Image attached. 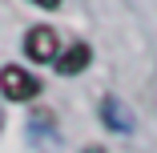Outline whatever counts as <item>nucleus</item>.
I'll return each instance as SVG.
<instances>
[{
    "instance_id": "5",
    "label": "nucleus",
    "mask_w": 157,
    "mask_h": 153,
    "mask_svg": "<svg viewBox=\"0 0 157 153\" xmlns=\"http://www.w3.org/2000/svg\"><path fill=\"white\" fill-rule=\"evenodd\" d=\"M28 4H36V8H48V12H52V8H60V0H28Z\"/></svg>"
},
{
    "instance_id": "6",
    "label": "nucleus",
    "mask_w": 157,
    "mask_h": 153,
    "mask_svg": "<svg viewBox=\"0 0 157 153\" xmlns=\"http://www.w3.org/2000/svg\"><path fill=\"white\" fill-rule=\"evenodd\" d=\"M85 153H101V149H85Z\"/></svg>"
},
{
    "instance_id": "2",
    "label": "nucleus",
    "mask_w": 157,
    "mask_h": 153,
    "mask_svg": "<svg viewBox=\"0 0 157 153\" xmlns=\"http://www.w3.org/2000/svg\"><path fill=\"white\" fill-rule=\"evenodd\" d=\"M56 48H60V40H56V33H52L48 24L28 28V33H24V56H28V60H36V65L56 60Z\"/></svg>"
},
{
    "instance_id": "1",
    "label": "nucleus",
    "mask_w": 157,
    "mask_h": 153,
    "mask_svg": "<svg viewBox=\"0 0 157 153\" xmlns=\"http://www.w3.org/2000/svg\"><path fill=\"white\" fill-rule=\"evenodd\" d=\"M0 93H4V101L24 105V101H33L40 93V81L28 69H20V65H4V69H0Z\"/></svg>"
},
{
    "instance_id": "3",
    "label": "nucleus",
    "mask_w": 157,
    "mask_h": 153,
    "mask_svg": "<svg viewBox=\"0 0 157 153\" xmlns=\"http://www.w3.org/2000/svg\"><path fill=\"white\" fill-rule=\"evenodd\" d=\"M101 125H105L109 133H133V113L125 109V101L105 97V101H101Z\"/></svg>"
},
{
    "instance_id": "4",
    "label": "nucleus",
    "mask_w": 157,
    "mask_h": 153,
    "mask_svg": "<svg viewBox=\"0 0 157 153\" xmlns=\"http://www.w3.org/2000/svg\"><path fill=\"white\" fill-rule=\"evenodd\" d=\"M89 60H93V48H89L85 40H73L65 56H56V73H60V77H77V73L89 69Z\"/></svg>"
}]
</instances>
